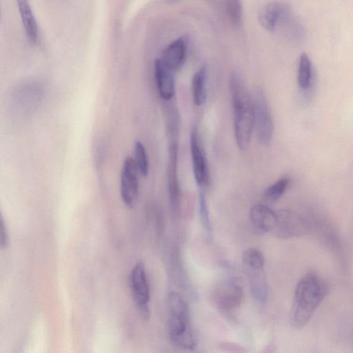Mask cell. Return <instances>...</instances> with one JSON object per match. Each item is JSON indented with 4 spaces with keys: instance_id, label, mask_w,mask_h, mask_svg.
I'll return each instance as SVG.
<instances>
[{
    "instance_id": "cell-1",
    "label": "cell",
    "mask_w": 353,
    "mask_h": 353,
    "mask_svg": "<svg viewBox=\"0 0 353 353\" xmlns=\"http://www.w3.org/2000/svg\"><path fill=\"white\" fill-rule=\"evenodd\" d=\"M328 292V285L314 272H308L298 281L290 313V322L296 329L303 327Z\"/></svg>"
},
{
    "instance_id": "cell-2",
    "label": "cell",
    "mask_w": 353,
    "mask_h": 353,
    "mask_svg": "<svg viewBox=\"0 0 353 353\" xmlns=\"http://www.w3.org/2000/svg\"><path fill=\"white\" fill-rule=\"evenodd\" d=\"M230 89L232 101L236 141L239 149L245 150L249 146L254 128L252 99L243 80L236 72L230 77Z\"/></svg>"
},
{
    "instance_id": "cell-3",
    "label": "cell",
    "mask_w": 353,
    "mask_h": 353,
    "mask_svg": "<svg viewBox=\"0 0 353 353\" xmlns=\"http://www.w3.org/2000/svg\"><path fill=\"white\" fill-rule=\"evenodd\" d=\"M168 336L171 343L184 350H193L196 341L190 324V310L184 298L178 292L168 295Z\"/></svg>"
},
{
    "instance_id": "cell-4",
    "label": "cell",
    "mask_w": 353,
    "mask_h": 353,
    "mask_svg": "<svg viewBox=\"0 0 353 353\" xmlns=\"http://www.w3.org/2000/svg\"><path fill=\"white\" fill-rule=\"evenodd\" d=\"M254 128L260 143L268 144L274 132V123L265 94L261 88L254 90L252 98Z\"/></svg>"
},
{
    "instance_id": "cell-5",
    "label": "cell",
    "mask_w": 353,
    "mask_h": 353,
    "mask_svg": "<svg viewBox=\"0 0 353 353\" xmlns=\"http://www.w3.org/2000/svg\"><path fill=\"white\" fill-rule=\"evenodd\" d=\"M129 285L133 300L142 316L147 319L150 316V288L145 268L142 262H137L129 276Z\"/></svg>"
},
{
    "instance_id": "cell-6",
    "label": "cell",
    "mask_w": 353,
    "mask_h": 353,
    "mask_svg": "<svg viewBox=\"0 0 353 353\" xmlns=\"http://www.w3.org/2000/svg\"><path fill=\"white\" fill-rule=\"evenodd\" d=\"M276 223L272 232L276 237H299L306 234L310 230L308 221L294 212L281 210L276 211Z\"/></svg>"
},
{
    "instance_id": "cell-7",
    "label": "cell",
    "mask_w": 353,
    "mask_h": 353,
    "mask_svg": "<svg viewBox=\"0 0 353 353\" xmlns=\"http://www.w3.org/2000/svg\"><path fill=\"white\" fill-rule=\"evenodd\" d=\"M243 298L242 281L238 277H231L219 287L213 299L219 310L232 312L240 307Z\"/></svg>"
},
{
    "instance_id": "cell-8",
    "label": "cell",
    "mask_w": 353,
    "mask_h": 353,
    "mask_svg": "<svg viewBox=\"0 0 353 353\" xmlns=\"http://www.w3.org/2000/svg\"><path fill=\"white\" fill-rule=\"evenodd\" d=\"M139 170L133 158L126 157L123 162L120 175V194L125 205L132 208L139 195Z\"/></svg>"
},
{
    "instance_id": "cell-9",
    "label": "cell",
    "mask_w": 353,
    "mask_h": 353,
    "mask_svg": "<svg viewBox=\"0 0 353 353\" xmlns=\"http://www.w3.org/2000/svg\"><path fill=\"white\" fill-rule=\"evenodd\" d=\"M170 143L168 164V184L171 206L177 214L180 208V190L177 176L178 144L174 135Z\"/></svg>"
},
{
    "instance_id": "cell-10",
    "label": "cell",
    "mask_w": 353,
    "mask_h": 353,
    "mask_svg": "<svg viewBox=\"0 0 353 353\" xmlns=\"http://www.w3.org/2000/svg\"><path fill=\"white\" fill-rule=\"evenodd\" d=\"M190 149L194 179L200 188H203L208 184L209 180L208 168L196 129H193L191 132Z\"/></svg>"
},
{
    "instance_id": "cell-11",
    "label": "cell",
    "mask_w": 353,
    "mask_h": 353,
    "mask_svg": "<svg viewBox=\"0 0 353 353\" xmlns=\"http://www.w3.org/2000/svg\"><path fill=\"white\" fill-rule=\"evenodd\" d=\"M252 225L256 232H272L276 220V211L263 204L254 205L250 212Z\"/></svg>"
},
{
    "instance_id": "cell-12",
    "label": "cell",
    "mask_w": 353,
    "mask_h": 353,
    "mask_svg": "<svg viewBox=\"0 0 353 353\" xmlns=\"http://www.w3.org/2000/svg\"><path fill=\"white\" fill-rule=\"evenodd\" d=\"M186 48V38H178L163 50L159 59L167 68L174 71L179 69L183 63Z\"/></svg>"
},
{
    "instance_id": "cell-13",
    "label": "cell",
    "mask_w": 353,
    "mask_h": 353,
    "mask_svg": "<svg viewBox=\"0 0 353 353\" xmlns=\"http://www.w3.org/2000/svg\"><path fill=\"white\" fill-rule=\"evenodd\" d=\"M154 77L160 97L165 101L170 100L174 94V81L172 71L157 59L154 62Z\"/></svg>"
},
{
    "instance_id": "cell-14",
    "label": "cell",
    "mask_w": 353,
    "mask_h": 353,
    "mask_svg": "<svg viewBox=\"0 0 353 353\" xmlns=\"http://www.w3.org/2000/svg\"><path fill=\"white\" fill-rule=\"evenodd\" d=\"M289 8L288 6L281 2L268 3L259 12V23L266 30L274 32L280 19Z\"/></svg>"
},
{
    "instance_id": "cell-15",
    "label": "cell",
    "mask_w": 353,
    "mask_h": 353,
    "mask_svg": "<svg viewBox=\"0 0 353 353\" xmlns=\"http://www.w3.org/2000/svg\"><path fill=\"white\" fill-rule=\"evenodd\" d=\"M17 6L29 42L36 45L39 41V28L28 0H16Z\"/></svg>"
},
{
    "instance_id": "cell-16",
    "label": "cell",
    "mask_w": 353,
    "mask_h": 353,
    "mask_svg": "<svg viewBox=\"0 0 353 353\" xmlns=\"http://www.w3.org/2000/svg\"><path fill=\"white\" fill-rule=\"evenodd\" d=\"M249 279L250 292L254 299L259 303L267 301L268 285L263 269H245Z\"/></svg>"
},
{
    "instance_id": "cell-17",
    "label": "cell",
    "mask_w": 353,
    "mask_h": 353,
    "mask_svg": "<svg viewBox=\"0 0 353 353\" xmlns=\"http://www.w3.org/2000/svg\"><path fill=\"white\" fill-rule=\"evenodd\" d=\"M192 91L195 105L201 106L207 99L206 69L202 67L192 77Z\"/></svg>"
},
{
    "instance_id": "cell-18",
    "label": "cell",
    "mask_w": 353,
    "mask_h": 353,
    "mask_svg": "<svg viewBox=\"0 0 353 353\" xmlns=\"http://www.w3.org/2000/svg\"><path fill=\"white\" fill-rule=\"evenodd\" d=\"M313 79V66L310 57L303 52L299 59L298 64V84L303 90L309 88Z\"/></svg>"
},
{
    "instance_id": "cell-19",
    "label": "cell",
    "mask_w": 353,
    "mask_h": 353,
    "mask_svg": "<svg viewBox=\"0 0 353 353\" xmlns=\"http://www.w3.org/2000/svg\"><path fill=\"white\" fill-rule=\"evenodd\" d=\"M242 261L245 269H263L264 256L256 248H248L243 252Z\"/></svg>"
},
{
    "instance_id": "cell-20",
    "label": "cell",
    "mask_w": 353,
    "mask_h": 353,
    "mask_svg": "<svg viewBox=\"0 0 353 353\" xmlns=\"http://www.w3.org/2000/svg\"><path fill=\"white\" fill-rule=\"evenodd\" d=\"M134 163L139 172L143 176H146L149 172V163L145 148L141 142L137 141L134 145Z\"/></svg>"
},
{
    "instance_id": "cell-21",
    "label": "cell",
    "mask_w": 353,
    "mask_h": 353,
    "mask_svg": "<svg viewBox=\"0 0 353 353\" xmlns=\"http://www.w3.org/2000/svg\"><path fill=\"white\" fill-rule=\"evenodd\" d=\"M288 183L289 179L287 177L279 179L264 190V198L270 202L277 201L285 192Z\"/></svg>"
},
{
    "instance_id": "cell-22",
    "label": "cell",
    "mask_w": 353,
    "mask_h": 353,
    "mask_svg": "<svg viewBox=\"0 0 353 353\" xmlns=\"http://www.w3.org/2000/svg\"><path fill=\"white\" fill-rule=\"evenodd\" d=\"M225 9L231 23L234 26H239L243 17L241 0H225Z\"/></svg>"
},
{
    "instance_id": "cell-23",
    "label": "cell",
    "mask_w": 353,
    "mask_h": 353,
    "mask_svg": "<svg viewBox=\"0 0 353 353\" xmlns=\"http://www.w3.org/2000/svg\"><path fill=\"white\" fill-rule=\"evenodd\" d=\"M199 209L202 226L205 232L210 236L212 233V225L209 216L206 199L203 188H200L199 190Z\"/></svg>"
},
{
    "instance_id": "cell-24",
    "label": "cell",
    "mask_w": 353,
    "mask_h": 353,
    "mask_svg": "<svg viewBox=\"0 0 353 353\" xmlns=\"http://www.w3.org/2000/svg\"><path fill=\"white\" fill-rule=\"evenodd\" d=\"M0 245L2 249L7 247L8 243V234L6 223L3 217L1 219V228H0Z\"/></svg>"
},
{
    "instance_id": "cell-25",
    "label": "cell",
    "mask_w": 353,
    "mask_h": 353,
    "mask_svg": "<svg viewBox=\"0 0 353 353\" xmlns=\"http://www.w3.org/2000/svg\"><path fill=\"white\" fill-rule=\"evenodd\" d=\"M179 0H168V1H171V2H175V1H177Z\"/></svg>"
}]
</instances>
